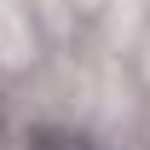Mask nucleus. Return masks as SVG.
Listing matches in <instances>:
<instances>
[{
	"instance_id": "1",
	"label": "nucleus",
	"mask_w": 150,
	"mask_h": 150,
	"mask_svg": "<svg viewBox=\"0 0 150 150\" xmlns=\"http://www.w3.org/2000/svg\"><path fill=\"white\" fill-rule=\"evenodd\" d=\"M23 150H93L81 133H69V127H58V121H40L29 139H23Z\"/></svg>"
}]
</instances>
